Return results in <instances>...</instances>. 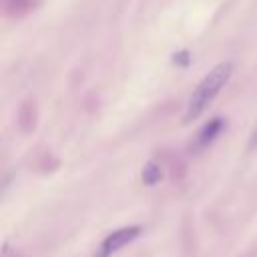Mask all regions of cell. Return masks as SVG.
<instances>
[{
  "label": "cell",
  "mask_w": 257,
  "mask_h": 257,
  "mask_svg": "<svg viewBox=\"0 0 257 257\" xmlns=\"http://www.w3.org/2000/svg\"><path fill=\"white\" fill-rule=\"evenodd\" d=\"M141 235V227L139 225H131V227H122V229H116L112 233H108L102 243L98 245L94 257H110L112 253H116L118 249H122L124 245H128L133 239H137Z\"/></svg>",
  "instance_id": "obj_2"
},
{
  "label": "cell",
  "mask_w": 257,
  "mask_h": 257,
  "mask_svg": "<svg viewBox=\"0 0 257 257\" xmlns=\"http://www.w3.org/2000/svg\"><path fill=\"white\" fill-rule=\"evenodd\" d=\"M231 74H233V64H231L229 60L217 64V66L199 82V86L193 90V94H191V98H189V104H187V110H185V120H183V122L195 120V118L213 102V98L221 92V88L229 82Z\"/></svg>",
  "instance_id": "obj_1"
},
{
  "label": "cell",
  "mask_w": 257,
  "mask_h": 257,
  "mask_svg": "<svg viewBox=\"0 0 257 257\" xmlns=\"http://www.w3.org/2000/svg\"><path fill=\"white\" fill-rule=\"evenodd\" d=\"M221 128H223V118H211L209 122H205L203 124V128L197 133V137H195V143L191 145V149H195V151H201V149H205L209 143H213L215 141V137L221 133Z\"/></svg>",
  "instance_id": "obj_3"
},
{
  "label": "cell",
  "mask_w": 257,
  "mask_h": 257,
  "mask_svg": "<svg viewBox=\"0 0 257 257\" xmlns=\"http://www.w3.org/2000/svg\"><path fill=\"white\" fill-rule=\"evenodd\" d=\"M2 4H4V12L8 14V16H22V14H26L32 6H34V0H2Z\"/></svg>",
  "instance_id": "obj_4"
},
{
  "label": "cell",
  "mask_w": 257,
  "mask_h": 257,
  "mask_svg": "<svg viewBox=\"0 0 257 257\" xmlns=\"http://www.w3.org/2000/svg\"><path fill=\"white\" fill-rule=\"evenodd\" d=\"M161 177H163V169H161V165L157 161L145 163V167H143V181H145V185H157L161 181Z\"/></svg>",
  "instance_id": "obj_5"
},
{
  "label": "cell",
  "mask_w": 257,
  "mask_h": 257,
  "mask_svg": "<svg viewBox=\"0 0 257 257\" xmlns=\"http://www.w3.org/2000/svg\"><path fill=\"white\" fill-rule=\"evenodd\" d=\"M175 62H181V64H187V62H189V52H187V50H183V52H179V54H175Z\"/></svg>",
  "instance_id": "obj_7"
},
{
  "label": "cell",
  "mask_w": 257,
  "mask_h": 257,
  "mask_svg": "<svg viewBox=\"0 0 257 257\" xmlns=\"http://www.w3.org/2000/svg\"><path fill=\"white\" fill-rule=\"evenodd\" d=\"M249 149H251V151L257 149V122H255L253 133H251V137H249Z\"/></svg>",
  "instance_id": "obj_6"
}]
</instances>
